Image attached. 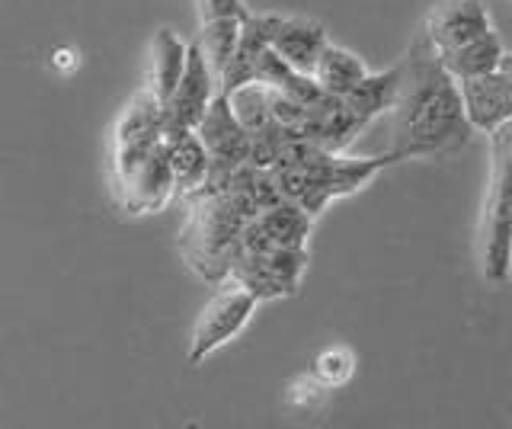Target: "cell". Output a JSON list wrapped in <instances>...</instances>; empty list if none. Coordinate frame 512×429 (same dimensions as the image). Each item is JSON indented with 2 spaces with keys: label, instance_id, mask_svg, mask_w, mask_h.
<instances>
[{
  "label": "cell",
  "instance_id": "cell-1",
  "mask_svg": "<svg viewBox=\"0 0 512 429\" xmlns=\"http://www.w3.org/2000/svg\"><path fill=\"white\" fill-rule=\"evenodd\" d=\"M397 138L391 154L397 161H442L468 145L474 125L464 113L461 87L439 65L426 36L410 45L400 61V97H397Z\"/></svg>",
  "mask_w": 512,
  "mask_h": 429
},
{
  "label": "cell",
  "instance_id": "cell-2",
  "mask_svg": "<svg viewBox=\"0 0 512 429\" xmlns=\"http://www.w3.org/2000/svg\"><path fill=\"white\" fill-rule=\"evenodd\" d=\"M189 212L180 231V250L189 269L202 282H228L231 266L240 253V234L253 218L228 189H202L189 196Z\"/></svg>",
  "mask_w": 512,
  "mask_h": 429
},
{
  "label": "cell",
  "instance_id": "cell-3",
  "mask_svg": "<svg viewBox=\"0 0 512 429\" xmlns=\"http://www.w3.org/2000/svg\"><path fill=\"white\" fill-rule=\"evenodd\" d=\"M477 266L493 289H503L512 279V164L506 161L490 164L487 202L477 228Z\"/></svg>",
  "mask_w": 512,
  "mask_h": 429
},
{
  "label": "cell",
  "instance_id": "cell-4",
  "mask_svg": "<svg viewBox=\"0 0 512 429\" xmlns=\"http://www.w3.org/2000/svg\"><path fill=\"white\" fill-rule=\"evenodd\" d=\"M164 141V106L157 97L141 87L132 100L122 106L112 125V186L116 196L125 189V183L135 177V170L148 161V154Z\"/></svg>",
  "mask_w": 512,
  "mask_h": 429
},
{
  "label": "cell",
  "instance_id": "cell-5",
  "mask_svg": "<svg viewBox=\"0 0 512 429\" xmlns=\"http://www.w3.org/2000/svg\"><path fill=\"white\" fill-rule=\"evenodd\" d=\"M256 301L244 285L237 282H221L218 292L208 298V305L196 317L189 333V349H186V362L196 369L212 353H218L221 346H228L240 330L250 324V317L256 311Z\"/></svg>",
  "mask_w": 512,
  "mask_h": 429
},
{
  "label": "cell",
  "instance_id": "cell-6",
  "mask_svg": "<svg viewBox=\"0 0 512 429\" xmlns=\"http://www.w3.org/2000/svg\"><path fill=\"white\" fill-rule=\"evenodd\" d=\"M196 132L202 138L208 157H212V177H208L205 189H221L231 180V173L237 167H244L250 161L253 135L244 129V122L237 119L231 97L224 90H218L215 100L208 103L205 116L196 125Z\"/></svg>",
  "mask_w": 512,
  "mask_h": 429
},
{
  "label": "cell",
  "instance_id": "cell-7",
  "mask_svg": "<svg viewBox=\"0 0 512 429\" xmlns=\"http://www.w3.org/2000/svg\"><path fill=\"white\" fill-rule=\"evenodd\" d=\"M304 269H308V247H282L263 253L240 250L228 279L244 285L256 301H276L298 292Z\"/></svg>",
  "mask_w": 512,
  "mask_h": 429
},
{
  "label": "cell",
  "instance_id": "cell-8",
  "mask_svg": "<svg viewBox=\"0 0 512 429\" xmlns=\"http://www.w3.org/2000/svg\"><path fill=\"white\" fill-rule=\"evenodd\" d=\"M218 90H221L218 77L208 68L202 49L196 42H189L183 77H180V84H176V90L170 93V100L164 103V132L196 129Z\"/></svg>",
  "mask_w": 512,
  "mask_h": 429
},
{
  "label": "cell",
  "instance_id": "cell-9",
  "mask_svg": "<svg viewBox=\"0 0 512 429\" xmlns=\"http://www.w3.org/2000/svg\"><path fill=\"white\" fill-rule=\"evenodd\" d=\"M314 215L298 202L279 199L269 209L256 212L240 234V250L263 253V250H282V247H308Z\"/></svg>",
  "mask_w": 512,
  "mask_h": 429
},
{
  "label": "cell",
  "instance_id": "cell-10",
  "mask_svg": "<svg viewBox=\"0 0 512 429\" xmlns=\"http://www.w3.org/2000/svg\"><path fill=\"white\" fill-rule=\"evenodd\" d=\"M493 29V20L484 7V0H439L426 13L423 36L429 39L432 52H448L471 42Z\"/></svg>",
  "mask_w": 512,
  "mask_h": 429
},
{
  "label": "cell",
  "instance_id": "cell-11",
  "mask_svg": "<svg viewBox=\"0 0 512 429\" xmlns=\"http://www.w3.org/2000/svg\"><path fill=\"white\" fill-rule=\"evenodd\" d=\"M173 193H176V183H173V170L167 161V141H160L116 199L128 215H151L164 209Z\"/></svg>",
  "mask_w": 512,
  "mask_h": 429
},
{
  "label": "cell",
  "instance_id": "cell-12",
  "mask_svg": "<svg viewBox=\"0 0 512 429\" xmlns=\"http://www.w3.org/2000/svg\"><path fill=\"white\" fill-rule=\"evenodd\" d=\"M461 100L464 113H468L474 132L490 135L496 125L512 119V81L496 68L493 74L474 77V81H461Z\"/></svg>",
  "mask_w": 512,
  "mask_h": 429
},
{
  "label": "cell",
  "instance_id": "cell-13",
  "mask_svg": "<svg viewBox=\"0 0 512 429\" xmlns=\"http://www.w3.org/2000/svg\"><path fill=\"white\" fill-rule=\"evenodd\" d=\"M327 29L324 23L308 17H279L272 29V52H276L288 68L298 74H311L320 52L327 49Z\"/></svg>",
  "mask_w": 512,
  "mask_h": 429
},
{
  "label": "cell",
  "instance_id": "cell-14",
  "mask_svg": "<svg viewBox=\"0 0 512 429\" xmlns=\"http://www.w3.org/2000/svg\"><path fill=\"white\" fill-rule=\"evenodd\" d=\"M164 141H167V161L173 170L176 193L183 199L202 193L208 186V177H212V157H208L199 132L196 129L164 132Z\"/></svg>",
  "mask_w": 512,
  "mask_h": 429
},
{
  "label": "cell",
  "instance_id": "cell-15",
  "mask_svg": "<svg viewBox=\"0 0 512 429\" xmlns=\"http://www.w3.org/2000/svg\"><path fill=\"white\" fill-rule=\"evenodd\" d=\"M186 52H189V42H183L170 26H160L154 33L151 68H148V84L144 87L154 93L160 106L170 100V93L180 84L183 68H186Z\"/></svg>",
  "mask_w": 512,
  "mask_h": 429
},
{
  "label": "cell",
  "instance_id": "cell-16",
  "mask_svg": "<svg viewBox=\"0 0 512 429\" xmlns=\"http://www.w3.org/2000/svg\"><path fill=\"white\" fill-rule=\"evenodd\" d=\"M400 97V65L384 68V71H368L362 81L352 87L343 103L349 106V113L356 116L362 125L375 122L378 116L391 113Z\"/></svg>",
  "mask_w": 512,
  "mask_h": 429
},
{
  "label": "cell",
  "instance_id": "cell-17",
  "mask_svg": "<svg viewBox=\"0 0 512 429\" xmlns=\"http://www.w3.org/2000/svg\"><path fill=\"white\" fill-rule=\"evenodd\" d=\"M436 55H439V65L461 84V81H474V77L493 74L496 68H500L506 49H503L500 36H496V29H490V33L464 42V45H458V49L436 52Z\"/></svg>",
  "mask_w": 512,
  "mask_h": 429
},
{
  "label": "cell",
  "instance_id": "cell-18",
  "mask_svg": "<svg viewBox=\"0 0 512 429\" xmlns=\"http://www.w3.org/2000/svg\"><path fill=\"white\" fill-rule=\"evenodd\" d=\"M365 74H368L365 61L356 52H349V49H343V45H333V42H327V49L320 52L317 65L311 71L317 87L324 93H330V97H346V93L356 87Z\"/></svg>",
  "mask_w": 512,
  "mask_h": 429
},
{
  "label": "cell",
  "instance_id": "cell-19",
  "mask_svg": "<svg viewBox=\"0 0 512 429\" xmlns=\"http://www.w3.org/2000/svg\"><path fill=\"white\" fill-rule=\"evenodd\" d=\"M240 26H244V20H212V23H202V29H199L196 45L202 49L208 68L215 71L218 81L240 42Z\"/></svg>",
  "mask_w": 512,
  "mask_h": 429
},
{
  "label": "cell",
  "instance_id": "cell-20",
  "mask_svg": "<svg viewBox=\"0 0 512 429\" xmlns=\"http://www.w3.org/2000/svg\"><path fill=\"white\" fill-rule=\"evenodd\" d=\"M228 97H231L237 119L244 122V129L250 135H263V132L272 129V125H276V119H272V103H269V87L244 84V87L231 90Z\"/></svg>",
  "mask_w": 512,
  "mask_h": 429
},
{
  "label": "cell",
  "instance_id": "cell-21",
  "mask_svg": "<svg viewBox=\"0 0 512 429\" xmlns=\"http://www.w3.org/2000/svg\"><path fill=\"white\" fill-rule=\"evenodd\" d=\"M352 372H356V356H352V349H346V346H327V349H320V353L314 356V362H311V375L327 391L343 388L346 381L352 378Z\"/></svg>",
  "mask_w": 512,
  "mask_h": 429
},
{
  "label": "cell",
  "instance_id": "cell-22",
  "mask_svg": "<svg viewBox=\"0 0 512 429\" xmlns=\"http://www.w3.org/2000/svg\"><path fill=\"white\" fill-rule=\"evenodd\" d=\"M199 7V23L212 20H247L250 10L244 0H196Z\"/></svg>",
  "mask_w": 512,
  "mask_h": 429
},
{
  "label": "cell",
  "instance_id": "cell-23",
  "mask_svg": "<svg viewBox=\"0 0 512 429\" xmlns=\"http://www.w3.org/2000/svg\"><path fill=\"white\" fill-rule=\"evenodd\" d=\"M324 385H320V381L308 372L304 378H298L295 385H292V394H288V401L292 404H298V407H311V404H317L320 397H324Z\"/></svg>",
  "mask_w": 512,
  "mask_h": 429
},
{
  "label": "cell",
  "instance_id": "cell-24",
  "mask_svg": "<svg viewBox=\"0 0 512 429\" xmlns=\"http://www.w3.org/2000/svg\"><path fill=\"white\" fill-rule=\"evenodd\" d=\"M500 71H503V74L509 77V81H512V52H506V55H503V61H500Z\"/></svg>",
  "mask_w": 512,
  "mask_h": 429
}]
</instances>
